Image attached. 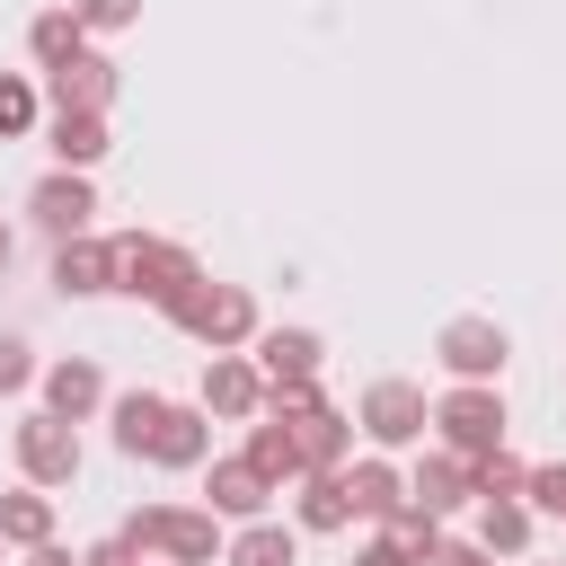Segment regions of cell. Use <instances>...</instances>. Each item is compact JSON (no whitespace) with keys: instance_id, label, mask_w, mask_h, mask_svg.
Wrapping results in <instances>:
<instances>
[{"instance_id":"obj_1","label":"cell","mask_w":566,"mask_h":566,"mask_svg":"<svg viewBox=\"0 0 566 566\" xmlns=\"http://www.w3.org/2000/svg\"><path fill=\"white\" fill-rule=\"evenodd\" d=\"M195 283H203V265H195L177 239H150V230H124V239H115V292H133V301H150V310H177Z\"/></svg>"},{"instance_id":"obj_2","label":"cell","mask_w":566,"mask_h":566,"mask_svg":"<svg viewBox=\"0 0 566 566\" xmlns=\"http://www.w3.org/2000/svg\"><path fill=\"white\" fill-rule=\"evenodd\" d=\"M124 539L150 557H168V566H212L230 539H221V513H195V504H142L133 522H124Z\"/></svg>"},{"instance_id":"obj_3","label":"cell","mask_w":566,"mask_h":566,"mask_svg":"<svg viewBox=\"0 0 566 566\" xmlns=\"http://www.w3.org/2000/svg\"><path fill=\"white\" fill-rule=\"evenodd\" d=\"M168 318H177L195 345H212V354L256 345V292H248V283H212V274H203V283H195V292H186Z\"/></svg>"},{"instance_id":"obj_4","label":"cell","mask_w":566,"mask_h":566,"mask_svg":"<svg viewBox=\"0 0 566 566\" xmlns=\"http://www.w3.org/2000/svg\"><path fill=\"white\" fill-rule=\"evenodd\" d=\"M433 424H442V442H451L460 460L504 451V398H495V389H478V380H451V389L433 398Z\"/></svg>"},{"instance_id":"obj_5","label":"cell","mask_w":566,"mask_h":566,"mask_svg":"<svg viewBox=\"0 0 566 566\" xmlns=\"http://www.w3.org/2000/svg\"><path fill=\"white\" fill-rule=\"evenodd\" d=\"M354 424L371 433V451H407V442H424L433 407H424V389H416V380H371V389H363V407H354Z\"/></svg>"},{"instance_id":"obj_6","label":"cell","mask_w":566,"mask_h":566,"mask_svg":"<svg viewBox=\"0 0 566 566\" xmlns=\"http://www.w3.org/2000/svg\"><path fill=\"white\" fill-rule=\"evenodd\" d=\"M504 354H513V336H504L495 318H451V327L433 336V363H442L451 380H478V389H495Z\"/></svg>"},{"instance_id":"obj_7","label":"cell","mask_w":566,"mask_h":566,"mask_svg":"<svg viewBox=\"0 0 566 566\" xmlns=\"http://www.w3.org/2000/svg\"><path fill=\"white\" fill-rule=\"evenodd\" d=\"M18 478L27 486H71L80 478V433L62 416H27L18 424Z\"/></svg>"},{"instance_id":"obj_8","label":"cell","mask_w":566,"mask_h":566,"mask_svg":"<svg viewBox=\"0 0 566 566\" xmlns=\"http://www.w3.org/2000/svg\"><path fill=\"white\" fill-rule=\"evenodd\" d=\"M203 416L256 424V416H265V371H256L248 354H212V363H203Z\"/></svg>"},{"instance_id":"obj_9","label":"cell","mask_w":566,"mask_h":566,"mask_svg":"<svg viewBox=\"0 0 566 566\" xmlns=\"http://www.w3.org/2000/svg\"><path fill=\"white\" fill-rule=\"evenodd\" d=\"M265 495H274V478L248 451H230V460L203 469V513H221V522H265Z\"/></svg>"},{"instance_id":"obj_10","label":"cell","mask_w":566,"mask_h":566,"mask_svg":"<svg viewBox=\"0 0 566 566\" xmlns=\"http://www.w3.org/2000/svg\"><path fill=\"white\" fill-rule=\"evenodd\" d=\"M27 212L53 230V248L62 239H88V212H97V186L80 177V168H53V177H35V195H27Z\"/></svg>"},{"instance_id":"obj_11","label":"cell","mask_w":566,"mask_h":566,"mask_svg":"<svg viewBox=\"0 0 566 566\" xmlns=\"http://www.w3.org/2000/svg\"><path fill=\"white\" fill-rule=\"evenodd\" d=\"M106 407V371L88 363V354H62V363H44V416H62V424H88Z\"/></svg>"},{"instance_id":"obj_12","label":"cell","mask_w":566,"mask_h":566,"mask_svg":"<svg viewBox=\"0 0 566 566\" xmlns=\"http://www.w3.org/2000/svg\"><path fill=\"white\" fill-rule=\"evenodd\" d=\"M469 495H478V460H460V451H433V460L407 478V504H416V513H433V522H442V513H460Z\"/></svg>"},{"instance_id":"obj_13","label":"cell","mask_w":566,"mask_h":566,"mask_svg":"<svg viewBox=\"0 0 566 566\" xmlns=\"http://www.w3.org/2000/svg\"><path fill=\"white\" fill-rule=\"evenodd\" d=\"M53 292H71V301L115 292V239H62L53 248Z\"/></svg>"},{"instance_id":"obj_14","label":"cell","mask_w":566,"mask_h":566,"mask_svg":"<svg viewBox=\"0 0 566 566\" xmlns=\"http://www.w3.org/2000/svg\"><path fill=\"white\" fill-rule=\"evenodd\" d=\"M336 486H345V504L363 513V522H398L407 513V478L371 451V460H354V469H336Z\"/></svg>"},{"instance_id":"obj_15","label":"cell","mask_w":566,"mask_h":566,"mask_svg":"<svg viewBox=\"0 0 566 566\" xmlns=\"http://www.w3.org/2000/svg\"><path fill=\"white\" fill-rule=\"evenodd\" d=\"M44 142H53V159L62 168H97L106 150H115V133H106V115H80V106H53V124H44Z\"/></svg>"},{"instance_id":"obj_16","label":"cell","mask_w":566,"mask_h":566,"mask_svg":"<svg viewBox=\"0 0 566 566\" xmlns=\"http://www.w3.org/2000/svg\"><path fill=\"white\" fill-rule=\"evenodd\" d=\"M318 363H327V345L310 327H256V371L265 380H318Z\"/></svg>"},{"instance_id":"obj_17","label":"cell","mask_w":566,"mask_h":566,"mask_svg":"<svg viewBox=\"0 0 566 566\" xmlns=\"http://www.w3.org/2000/svg\"><path fill=\"white\" fill-rule=\"evenodd\" d=\"M168 407H177V398H159V389H124V398H106V416H115V451H124V460H150Z\"/></svg>"},{"instance_id":"obj_18","label":"cell","mask_w":566,"mask_h":566,"mask_svg":"<svg viewBox=\"0 0 566 566\" xmlns=\"http://www.w3.org/2000/svg\"><path fill=\"white\" fill-rule=\"evenodd\" d=\"M53 106H80V115H106V106H115V62H106L97 44H88L80 62H62V71H53Z\"/></svg>"},{"instance_id":"obj_19","label":"cell","mask_w":566,"mask_h":566,"mask_svg":"<svg viewBox=\"0 0 566 566\" xmlns=\"http://www.w3.org/2000/svg\"><path fill=\"white\" fill-rule=\"evenodd\" d=\"M212 460V416L203 407H168L159 442H150V469H203Z\"/></svg>"},{"instance_id":"obj_20","label":"cell","mask_w":566,"mask_h":566,"mask_svg":"<svg viewBox=\"0 0 566 566\" xmlns=\"http://www.w3.org/2000/svg\"><path fill=\"white\" fill-rule=\"evenodd\" d=\"M292 442H301V478H336V469H345V442H354V416L318 407V416L292 424Z\"/></svg>"},{"instance_id":"obj_21","label":"cell","mask_w":566,"mask_h":566,"mask_svg":"<svg viewBox=\"0 0 566 566\" xmlns=\"http://www.w3.org/2000/svg\"><path fill=\"white\" fill-rule=\"evenodd\" d=\"M0 539L9 548H44L53 539V495L44 486H9L0 495Z\"/></svg>"},{"instance_id":"obj_22","label":"cell","mask_w":566,"mask_h":566,"mask_svg":"<svg viewBox=\"0 0 566 566\" xmlns=\"http://www.w3.org/2000/svg\"><path fill=\"white\" fill-rule=\"evenodd\" d=\"M27 53H35L44 71H62V62H80V53H88V27H80V9H44V18L27 27Z\"/></svg>"},{"instance_id":"obj_23","label":"cell","mask_w":566,"mask_h":566,"mask_svg":"<svg viewBox=\"0 0 566 566\" xmlns=\"http://www.w3.org/2000/svg\"><path fill=\"white\" fill-rule=\"evenodd\" d=\"M221 566H301V531H283V522H248V531L221 548Z\"/></svg>"},{"instance_id":"obj_24","label":"cell","mask_w":566,"mask_h":566,"mask_svg":"<svg viewBox=\"0 0 566 566\" xmlns=\"http://www.w3.org/2000/svg\"><path fill=\"white\" fill-rule=\"evenodd\" d=\"M478 548H486V557H522V548H531V504H522V495L486 504V513H478Z\"/></svg>"},{"instance_id":"obj_25","label":"cell","mask_w":566,"mask_h":566,"mask_svg":"<svg viewBox=\"0 0 566 566\" xmlns=\"http://www.w3.org/2000/svg\"><path fill=\"white\" fill-rule=\"evenodd\" d=\"M248 460L283 486V478H301V442H292V424H274V416H256L248 424Z\"/></svg>"},{"instance_id":"obj_26","label":"cell","mask_w":566,"mask_h":566,"mask_svg":"<svg viewBox=\"0 0 566 566\" xmlns=\"http://www.w3.org/2000/svg\"><path fill=\"white\" fill-rule=\"evenodd\" d=\"M345 522H354L345 486L336 478H301V531H345Z\"/></svg>"},{"instance_id":"obj_27","label":"cell","mask_w":566,"mask_h":566,"mask_svg":"<svg viewBox=\"0 0 566 566\" xmlns=\"http://www.w3.org/2000/svg\"><path fill=\"white\" fill-rule=\"evenodd\" d=\"M35 115H44V97H35V80H27V71H0V142H18V133H35Z\"/></svg>"},{"instance_id":"obj_28","label":"cell","mask_w":566,"mask_h":566,"mask_svg":"<svg viewBox=\"0 0 566 566\" xmlns=\"http://www.w3.org/2000/svg\"><path fill=\"white\" fill-rule=\"evenodd\" d=\"M531 486V460H513V451H486L478 460V504H504V495H522Z\"/></svg>"},{"instance_id":"obj_29","label":"cell","mask_w":566,"mask_h":566,"mask_svg":"<svg viewBox=\"0 0 566 566\" xmlns=\"http://www.w3.org/2000/svg\"><path fill=\"white\" fill-rule=\"evenodd\" d=\"M380 531H389V539H398V548H407V557H416V566H424V557H433V548H442V522H433V513H416V504H407V513H398V522H380Z\"/></svg>"},{"instance_id":"obj_30","label":"cell","mask_w":566,"mask_h":566,"mask_svg":"<svg viewBox=\"0 0 566 566\" xmlns=\"http://www.w3.org/2000/svg\"><path fill=\"white\" fill-rule=\"evenodd\" d=\"M522 504H531V513H566V460H539L531 486H522Z\"/></svg>"},{"instance_id":"obj_31","label":"cell","mask_w":566,"mask_h":566,"mask_svg":"<svg viewBox=\"0 0 566 566\" xmlns=\"http://www.w3.org/2000/svg\"><path fill=\"white\" fill-rule=\"evenodd\" d=\"M27 380H44V371H35V345H27V336H0V398H18Z\"/></svg>"},{"instance_id":"obj_32","label":"cell","mask_w":566,"mask_h":566,"mask_svg":"<svg viewBox=\"0 0 566 566\" xmlns=\"http://www.w3.org/2000/svg\"><path fill=\"white\" fill-rule=\"evenodd\" d=\"M71 9H80V27H88V35H115V27H133V18H142V0H71Z\"/></svg>"},{"instance_id":"obj_33","label":"cell","mask_w":566,"mask_h":566,"mask_svg":"<svg viewBox=\"0 0 566 566\" xmlns=\"http://www.w3.org/2000/svg\"><path fill=\"white\" fill-rule=\"evenodd\" d=\"M424 566H495V557H486V548H478V539H442V548H433V557H424Z\"/></svg>"},{"instance_id":"obj_34","label":"cell","mask_w":566,"mask_h":566,"mask_svg":"<svg viewBox=\"0 0 566 566\" xmlns=\"http://www.w3.org/2000/svg\"><path fill=\"white\" fill-rule=\"evenodd\" d=\"M88 566H142V548L115 531V539H97V548H88Z\"/></svg>"},{"instance_id":"obj_35","label":"cell","mask_w":566,"mask_h":566,"mask_svg":"<svg viewBox=\"0 0 566 566\" xmlns=\"http://www.w3.org/2000/svg\"><path fill=\"white\" fill-rule=\"evenodd\" d=\"M354 566H416V557H407V548H398V539H389V531H380V539H371V548H354Z\"/></svg>"},{"instance_id":"obj_36","label":"cell","mask_w":566,"mask_h":566,"mask_svg":"<svg viewBox=\"0 0 566 566\" xmlns=\"http://www.w3.org/2000/svg\"><path fill=\"white\" fill-rule=\"evenodd\" d=\"M27 566H88V557H71L62 539H44V548H27Z\"/></svg>"},{"instance_id":"obj_37","label":"cell","mask_w":566,"mask_h":566,"mask_svg":"<svg viewBox=\"0 0 566 566\" xmlns=\"http://www.w3.org/2000/svg\"><path fill=\"white\" fill-rule=\"evenodd\" d=\"M9 248H18V239H9V221H0V274H9Z\"/></svg>"},{"instance_id":"obj_38","label":"cell","mask_w":566,"mask_h":566,"mask_svg":"<svg viewBox=\"0 0 566 566\" xmlns=\"http://www.w3.org/2000/svg\"><path fill=\"white\" fill-rule=\"evenodd\" d=\"M0 548H9V539H0Z\"/></svg>"}]
</instances>
